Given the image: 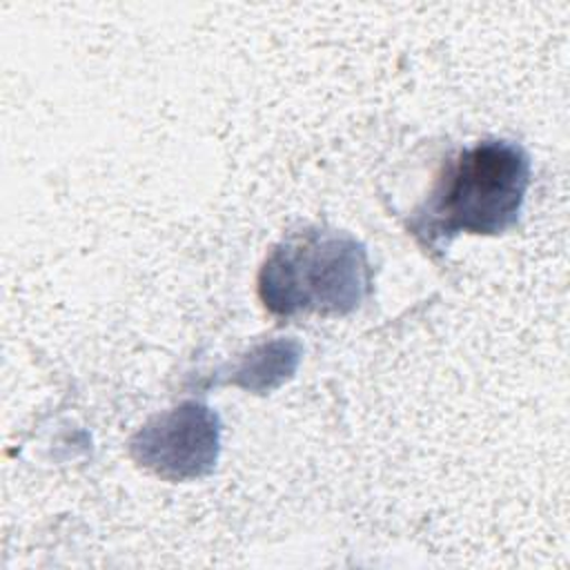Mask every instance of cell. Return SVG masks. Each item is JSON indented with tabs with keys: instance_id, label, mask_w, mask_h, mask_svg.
Here are the masks:
<instances>
[{
	"instance_id": "cell-1",
	"label": "cell",
	"mask_w": 570,
	"mask_h": 570,
	"mask_svg": "<svg viewBox=\"0 0 570 570\" xmlns=\"http://www.w3.org/2000/svg\"><path fill=\"white\" fill-rule=\"evenodd\" d=\"M530 187V156L519 142L485 138L450 156L407 227L430 249L459 234L497 236L519 220Z\"/></svg>"
},
{
	"instance_id": "cell-2",
	"label": "cell",
	"mask_w": 570,
	"mask_h": 570,
	"mask_svg": "<svg viewBox=\"0 0 570 570\" xmlns=\"http://www.w3.org/2000/svg\"><path fill=\"white\" fill-rule=\"evenodd\" d=\"M365 247L341 229L309 227L287 236L258 272V296L278 316L350 314L370 294Z\"/></svg>"
},
{
	"instance_id": "cell-3",
	"label": "cell",
	"mask_w": 570,
	"mask_h": 570,
	"mask_svg": "<svg viewBox=\"0 0 570 570\" xmlns=\"http://www.w3.org/2000/svg\"><path fill=\"white\" fill-rule=\"evenodd\" d=\"M218 443V416L198 401H185L147 421L129 445L134 459L154 474L185 481L214 468Z\"/></svg>"
}]
</instances>
